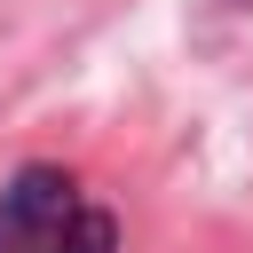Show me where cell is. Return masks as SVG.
Returning a JSON list of instances; mask_svg holds the SVG:
<instances>
[{"label": "cell", "instance_id": "obj_1", "mask_svg": "<svg viewBox=\"0 0 253 253\" xmlns=\"http://www.w3.org/2000/svg\"><path fill=\"white\" fill-rule=\"evenodd\" d=\"M119 221L63 166H24L0 190V253H111Z\"/></svg>", "mask_w": 253, "mask_h": 253}]
</instances>
